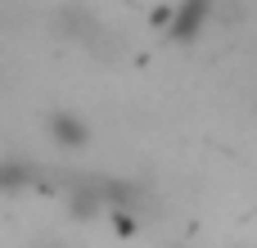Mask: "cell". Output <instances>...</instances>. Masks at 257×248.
<instances>
[{"mask_svg":"<svg viewBox=\"0 0 257 248\" xmlns=\"http://www.w3.org/2000/svg\"><path fill=\"white\" fill-rule=\"evenodd\" d=\"M54 136H59L68 149H81V145H86V127H81L77 117H54Z\"/></svg>","mask_w":257,"mask_h":248,"instance_id":"cell-1","label":"cell"}]
</instances>
